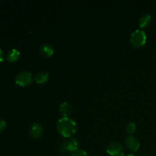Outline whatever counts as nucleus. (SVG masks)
<instances>
[{"instance_id": "f03ea898", "label": "nucleus", "mask_w": 156, "mask_h": 156, "mask_svg": "<svg viewBox=\"0 0 156 156\" xmlns=\"http://www.w3.org/2000/svg\"><path fill=\"white\" fill-rule=\"evenodd\" d=\"M129 41H130L131 44L134 47L138 48V47H143L147 41V36H146V32L143 30H140V29L134 30L131 34Z\"/></svg>"}, {"instance_id": "423d86ee", "label": "nucleus", "mask_w": 156, "mask_h": 156, "mask_svg": "<svg viewBox=\"0 0 156 156\" xmlns=\"http://www.w3.org/2000/svg\"><path fill=\"white\" fill-rule=\"evenodd\" d=\"M44 132V128L42 125L39 123H34L30 127V134L34 139H38L42 136Z\"/></svg>"}, {"instance_id": "6e6552de", "label": "nucleus", "mask_w": 156, "mask_h": 156, "mask_svg": "<svg viewBox=\"0 0 156 156\" xmlns=\"http://www.w3.org/2000/svg\"><path fill=\"white\" fill-rule=\"evenodd\" d=\"M59 112L63 117H69L73 112V108L69 102L64 101L59 106Z\"/></svg>"}, {"instance_id": "a211bd4d", "label": "nucleus", "mask_w": 156, "mask_h": 156, "mask_svg": "<svg viewBox=\"0 0 156 156\" xmlns=\"http://www.w3.org/2000/svg\"><path fill=\"white\" fill-rule=\"evenodd\" d=\"M126 156H136V155H134V154H128V155Z\"/></svg>"}, {"instance_id": "7ed1b4c3", "label": "nucleus", "mask_w": 156, "mask_h": 156, "mask_svg": "<svg viewBox=\"0 0 156 156\" xmlns=\"http://www.w3.org/2000/svg\"><path fill=\"white\" fill-rule=\"evenodd\" d=\"M107 153L111 156H123L125 150L121 143L119 142H111L107 146Z\"/></svg>"}, {"instance_id": "ddd939ff", "label": "nucleus", "mask_w": 156, "mask_h": 156, "mask_svg": "<svg viewBox=\"0 0 156 156\" xmlns=\"http://www.w3.org/2000/svg\"><path fill=\"white\" fill-rule=\"evenodd\" d=\"M136 130V125L133 122H130L126 126V132L129 135H132L133 133H134Z\"/></svg>"}, {"instance_id": "0eeeda50", "label": "nucleus", "mask_w": 156, "mask_h": 156, "mask_svg": "<svg viewBox=\"0 0 156 156\" xmlns=\"http://www.w3.org/2000/svg\"><path fill=\"white\" fill-rule=\"evenodd\" d=\"M39 52L41 56L44 57H50L53 56V53H54V49L50 44H45L40 47Z\"/></svg>"}, {"instance_id": "2eb2a0df", "label": "nucleus", "mask_w": 156, "mask_h": 156, "mask_svg": "<svg viewBox=\"0 0 156 156\" xmlns=\"http://www.w3.org/2000/svg\"><path fill=\"white\" fill-rule=\"evenodd\" d=\"M59 151L60 152H62V153H68L66 148V141L62 142V143L59 145Z\"/></svg>"}, {"instance_id": "1a4fd4ad", "label": "nucleus", "mask_w": 156, "mask_h": 156, "mask_svg": "<svg viewBox=\"0 0 156 156\" xmlns=\"http://www.w3.org/2000/svg\"><path fill=\"white\" fill-rule=\"evenodd\" d=\"M20 56H21V53L19 50H18L17 49H12L8 52L7 55H6V59L9 62H15L19 59Z\"/></svg>"}, {"instance_id": "39448f33", "label": "nucleus", "mask_w": 156, "mask_h": 156, "mask_svg": "<svg viewBox=\"0 0 156 156\" xmlns=\"http://www.w3.org/2000/svg\"><path fill=\"white\" fill-rule=\"evenodd\" d=\"M125 146L132 152H136L140 147V143L135 136L129 135L124 139Z\"/></svg>"}, {"instance_id": "f257e3e1", "label": "nucleus", "mask_w": 156, "mask_h": 156, "mask_svg": "<svg viewBox=\"0 0 156 156\" xmlns=\"http://www.w3.org/2000/svg\"><path fill=\"white\" fill-rule=\"evenodd\" d=\"M58 133L66 138H70L76 133L78 129L77 124L69 117H62L56 124Z\"/></svg>"}, {"instance_id": "dca6fc26", "label": "nucleus", "mask_w": 156, "mask_h": 156, "mask_svg": "<svg viewBox=\"0 0 156 156\" xmlns=\"http://www.w3.org/2000/svg\"><path fill=\"white\" fill-rule=\"evenodd\" d=\"M6 126H7V124H6L5 120L0 119V133L3 132L5 129Z\"/></svg>"}, {"instance_id": "9d476101", "label": "nucleus", "mask_w": 156, "mask_h": 156, "mask_svg": "<svg viewBox=\"0 0 156 156\" xmlns=\"http://www.w3.org/2000/svg\"><path fill=\"white\" fill-rule=\"evenodd\" d=\"M79 143L78 140L75 138H70L69 140L66 141V148L68 152H74L75 151L78 150L79 149Z\"/></svg>"}, {"instance_id": "f3484780", "label": "nucleus", "mask_w": 156, "mask_h": 156, "mask_svg": "<svg viewBox=\"0 0 156 156\" xmlns=\"http://www.w3.org/2000/svg\"><path fill=\"white\" fill-rule=\"evenodd\" d=\"M3 59H4V54H3V51L2 50V49L0 48V63L2 62Z\"/></svg>"}, {"instance_id": "9b49d317", "label": "nucleus", "mask_w": 156, "mask_h": 156, "mask_svg": "<svg viewBox=\"0 0 156 156\" xmlns=\"http://www.w3.org/2000/svg\"><path fill=\"white\" fill-rule=\"evenodd\" d=\"M49 74L47 72H41L35 76L34 80L37 84H45L49 80Z\"/></svg>"}, {"instance_id": "f8f14e48", "label": "nucleus", "mask_w": 156, "mask_h": 156, "mask_svg": "<svg viewBox=\"0 0 156 156\" xmlns=\"http://www.w3.org/2000/svg\"><path fill=\"white\" fill-rule=\"evenodd\" d=\"M151 20H152V17L149 14H144L140 17V20H139V26L141 28H144L149 26L150 24Z\"/></svg>"}, {"instance_id": "4468645a", "label": "nucleus", "mask_w": 156, "mask_h": 156, "mask_svg": "<svg viewBox=\"0 0 156 156\" xmlns=\"http://www.w3.org/2000/svg\"><path fill=\"white\" fill-rule=\"evenodd\" d=\"M71 156H90L86 151L83 149H78L71 154Z\"/></svg>"}, {"instance_id": "20e7f679", "label": "nucleus", "mask_w": 156, "mask_h": 156, "mask_svg": "<svg viewBox=\"0 0 156 156\" xmlns=\"http://www.w3.org/2000/svg\"><path fill=\"white\" fill-rule=\"evenodd\" d=\"M33 81V76L28 71H21L15 76V83L21 87H25L30 85Z\"/></svg>"}]
</instances>
